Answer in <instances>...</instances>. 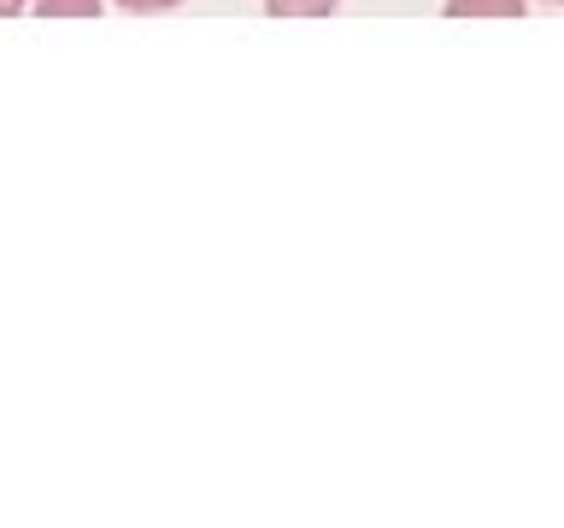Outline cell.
I'll return each instance as SVG.
<instances>
[{
  "instance_id": "cell-1",
  "label": "cell",
  "mask_w": 564,
  "mask_h": 528,
  "mask_svg": "<svg viewBox=\"0 0 564 528\" xmlns=\"http://www.w3.org/2000/svg\"><path fill=\"white\" fill-rule=\"evenodd\" d=\"M529 0H447V18H523Z\"/></svg>"
},
{
  "instance_id": "cell-2",
  "label": "cell",
  "mask_w": 564,
  "mask_h": 528,
  "mask_svg": "<svg viewBox=\"0 0 564 528\" xmlns=\"http://www.w3.org/2000/svg\"><path fill=\"white\" fill-rule=\"evenodd\" d=\"M341 0H264V12L271 18H329Z\"/></svg>"
},
{
  "instance_id": "cell-3",
  "label": "cell",
  "mask_w": 564,
  "mask_h": 528,
  "mask_svg": "<svg viewBox=\"0 0 564 528\" xmlns=\"http://www.w3.org/2000/svg\"><path fill=\"white\" fill-rule=\"evenodd\" d=\"M106 0H35L42 18H100Z\"/></svg>"
},
{
  "instance_id": "cell-4",
  "label": "cell",
  "mask_w": 564,
  "mask_h": 528,
  "mask_svg": "<svg viewBox=\"0 0 564 528\" xmlns=\"http://www.w3.org/2000/svg\"><path fill=\"white\" fill-rule=\"evenodd\" d=\"M118 7H123V12H171L176 0H118Z\"/></svg>"
},
{
  "instance_id": "cell-5",
  "label": "cell",
  "mask_w": 564,
  "mask_h": 528,
  "mask_svg": "<svg viewBox=\"0 0 564 528\" xmlns=\"http://www.w3.org/2000/svg\"><path fill=\"white\" fill-rule=\"evenodd\" d=\"M24 7H35V0H0V18H18Z\"/></svg>"
}]
</instances>
